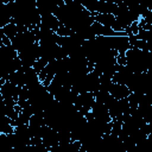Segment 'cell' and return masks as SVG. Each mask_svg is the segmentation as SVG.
Here are the masks:
<instances>
[{"instance_id": "cell-1", "label": "cell", "mask_w": 152, "mask_h": 152, "mask_svg": "<svg viewBox=\"0 0 152 152\" xmlns=\"http://www.w3.org/2000/svg\"><path fill=\"white\" fill-rule=\"evenodd\" d=\"M108 93L116 100H121V99H125L127 97L129 94H131V90L128 89L127 86L125 84H121V83H116V82H113L110 83V87L108 89Z\"/></svg>"}, {"instance_id": "cell-2", "label": "cell", "mask_w": 152, "mask_h": 152, "mask_svg": "<svg viewBox=\"0 0 152 152\" xmlns=\"http://www.w3.org/2000/svg\"><path fill=\"white\" fill-rule=\"evenodd\" d=\"M40 25L46 28H50L55 32L57 30V27L61 25V23L53 13H45V14L40 15Z\"/></svg>"}, {"instance_id": "cell-3", "label": "cell", "mask_w": 152, "mask_h": 152, "mask_svg": "<svg viewBox=\"0 0 152 152\" xmlns=\"http://www.w3.org/2000/svg\"><path fill=\"white\" fill-rule=\"evenodd\" d=\"M2 28V32H4V34L6 36V37H8L10 39H12L17 33H18V27H17V24H14V23H12V21H10L8 24H6L4 27H1Z\"/></svg>"}, {"instance_id": "cell-4", "label": "cell", "mask_w": 152, "mask_h": 152, "mask_svg": "<svg viewBox=\"0 0 152 152\" xmlns=\"http://www.w3.org/2000/svg\"><path fill=\"white\" fill-rule=\"evenodd\" d=\"M49 62L45 59V58H43V57H39V58H37L36 61H34V63H33V65H32V68H33V70L37 72V74H39L40 72V70L48 64Z\"/></svg>"}, {"instance_id": "cell-5", "label": "cell", "mask_w": 152, "mask_h": 152, "mask_svg": "<svg viewBox=\"0 0 152 152\" xmlns=\"http://www.w3.org/2000/svg\"><path fill=\"white\" fill-rule=\"evenodd\" d=\"M55 32H56V34H58V36H61V37H68V36L72 34V31H71L70 28H68L66 26H64L63 24H61V25L57 27V30H56Z\"/></svg>"}]
</instances>
